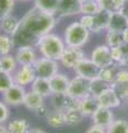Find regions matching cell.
<instances>
[{
	"label": "cell",
	"instance_id": "cell-1",
	"mask_svg": "<svg viewBox=\"0 0 128 133\" xmlns=\"http://www.w3.org/2000/svg\"><path fill=\"white\" fill-rule=\"evenodd\" d=\"M55 24V16L35 6L20 19L19 28L12 39L18 45H36L41 37L50 33Z\"/></svg>",
	"mask_w": 128,
	"mask_h": 133
},
{
	"label": "cell",
	"instance_id": "cell-2",
	"mask_svg": "<svg viewBox=\"0 0 128 133\" xmlns=\"http://www.w3.org/2000/svg\"><path fill=\"white\" fill-rule=\"evenodd\" d=\"M36 47L38 48L41 57L59 61L65 51L66 43L60 37L53 33H47L38 40Z\"/></svg>",
	"mask_w": 128,
	"mask_h": 133
},
{
	"label": "cell",
	"instance_id": "cell-3",
	"mask_svg": "<svg viewBox=\"0 0 128 133\" xmlns=\"http://www.w3.org/2000/svg\"><path fill=\"white\" fill-rule=\"evenodd\" d=\"M90 30L84 27L80 22H72L66 28L64 41L68 47L81 48L89 40Z\"/></svg>",
	"mask_w": 128,
	"mask_h": 133
},
{
	"label": "cell",
	"instance_id": "cell-4",
	"mask_svg": "<svg viewBox=\"0 0 128 133\" xmlns=\"http://www.w3.org/2000/svg\"><path fill=\"white\" fill-rule=\"evenodd\" d=\"M34 69L37 77L50 79L56 73H58V63H57L56 60L41 57L38 58V60L35 62Z\"/></svg>",
	"mask_w": 128,
	"mask_h": 133
},
{
	"label": "cell",
	"instance_id": "cell-5",
	"mask_svg": "<svg viewBox=\"0 0 128 133\" xmlns=\"http://www.w3.org/2000/svg\"><path fill=\"white\" fill-rule=\"evenodd\" d=\"M99 70H100V68L92 59H88V58L85 57L84 59L78 62V64L75 66L74 71H75L76 76H79L86 79V80L92 81L94 79L98 78Z\"/></svg>",
	"mask_w": 128,
	"mask_h": 133
},
{
	"label": "cell",
	"instance_id": "cell-6",
	"mask_svg": "<svg viewBox=\"0 0 128 133\" xmlns=\"http://www.w3.org/2000/svg\"><path fill=\"white\" fill-rule=\"evenodd\" d=\"M89 82L88 80L81 78L79 76H76L69 81V85L67 89V93L70 97L75 98L77 100H81L85 97L90 94L89 90Z\"/></svg>",
	"mask_w": 128,
	"mask_h": 133
},
{
	"label": "cell",
	"instance_id": "cell-7",
	"mask_svg": "<svg viewBox=\"0 0 128 133\" xmlns=\"http://www.w3.org/2000/svg\"><path fill=\"white\" fill-rule=\"evenodd\" d=\"M85 58V53L81 48L76 47H68L66 45L65 51L60 58V62L66 69H75L78 62Z\"/></svg>",
	"mask_w": 128,
	"mask_h": 133
},
{
	"label": "cell",
	"instance_id": "cell-8",
	"mask_svg": "<svg viewBox=\"0 0 128 133\" xmlns=\"http://www.w3.org/2000/svg\"><path fill=\"white\" fill-rule=\"evenodd\" d=\"M26 89L19 84H15L10 87L7 91L2 93V100L7 105L17 107L20 104H23V99L26 95Z\"/></svg>",
	"mask_w": 128,
	"mask_h": 133
},
{
	"label": "cell",
	"instance_id": "cell-9",
	"mask_svg": "<svg viewBox=\"0 0 128 133\" xmlns=\"http://www.w3.org/2000/svg\"><path fill=\"white\" fill-rule=\"evenodd\" d=\"M14 81L16 84H19L26 88L27 85H31V83L37 78L34 65H20L12 73Z\"/></svg>",
	"mask_w": 128,
	"mask_h": 133
},
{
	"label": "cell",
	"instance_id": "cell-10",
	"mask_svg": "<svg viewBox=\"0 0 128 133\" xmlns=\"http://www.w3.org/2000/svg\"><path fill=\"white\" fill-rule=\"evenodd\" d=\"M90 59L100 69L114 64V61L111 59L110 48L107 44H101V45H98V47L95 48L93 50L92 55H90Z\"/></svg>",
	"mask_w": 128,
	"mask_h": 133
},
{
	"label": "cell",
	"instance_id": "cell-11",
	"mask_svg": "<svg viewBox=\"0 0 128 133\" xmlns=\"http://www.w3.org/2000/svg\"><path fill=\"white\" fill-rule=\"evenodd\" d=\"M52 105L53 109L66 112L70 109H75V108L79 107V100L70 97V95L66 93H56L52 94Z\"/></svg>",
	"mask_w": 128,
	"mask_h": 133
},
{
	"label": "cell",
	"instance_id": "cell-12",
	"mask_svg": "<svg viewBox=\"0 0 128 133\" xmlns=\"http://www.w3.org/2000/svg\"><path fill=\"white\" fill-rule=\"evenodd\" d=\"M81 0H58L56 15L59 17H70L81 14Z\"/></svg>",
	"mask_w": 128,
	"mask_h": 133
},
{
	"label": "cell",
	"instance_id": "cell-13",
	"mask_svg": "<svg viewBox=\"0 0 128 133\" xmlns=\"http://www.w3.org/2000/svg\"><path fill=\"white\" fill-rule=\"evenodd\" d=\"M15 58L19 65H34L39 57L34 45H19Z\"/></svg>",
	"mask_w": 128,
	"mask_h": 133
},
{
	"label": "cell",
	"instance_id": "cell-14",
	"mask_svg": "<svg viewBox=\"0 0 128 133\" xmlns=\"http://www.w3.org/2000/svg\"><path fill=\"white\" fill-rule=\"evenodd\" d=\"M99 105L102 108H107V109H115L118 108L121 103V99L119 98L118 93L116 92L113 87L106 89L105 91H102L97 97Z\"/></svg>",
	"mask_w": 128,
	"mask_h": 133
},
{
	"label": "cell",
	"instance_id": "cell-15",
	"mask_svg": "<svg viewBox=\"0 0 128 133\" xmlns=\"http://www.w3.org/2000/svg\"><path fill=\"white\" fill-rule=\"evenodd\" d=\"M92 120L94 124L107 129L114 121V114L111 109L99 107L98 110L92 115Z\"/></svg>",
	"mask_w": 128,
	"mask_h": 133
},
{
	"label": "cell",
	"instance_id": "cell-16",
	"mask_svg": "<svg viewBox=\"0 0 128 133\" xmlns=\"http://www.w3.org/2000/svg\"><path fill=\"white\" fill-rule=\"evenodd\" d=\"M111 12L113 11H108V10H104V9L99 10L97 14L94 16V21H93L92 29H90V32L98 33L102 30H107Z\"/></svg>",
	"mask_w": 128,
	"mask_h": 133
},
{
	"label": "cell",
	"instance_id": "cell-17",
	"mask_svg": "<svg viewBox=\"0 0 128 133\" xmlns=\"http://www.w3.org/2000/svg\"><path fill=\"white\" fill-rule=\"evenodd\" d=\"M128 28V18L123 15L120 11H113L109 19V24L107 30L108 31H116L123 33L124 30Z\"/></svg>",
	"mask_w": 128,
	"mask_h": 133
},
{
	"label": "cell",
	"instance_id": "cell-18",
	"mask_svg": "<svg viewBox=\"0 0 128 133\" xmlns=\"http://www.w3.org/2000/svg\"><path fill=\"white\" fill-rule=\"evenodd\" d=\"M69 79L64 73H56L53 77L49 79V83H50V88L52 94L56 93H66L69 85Z\"/></svg>",
	"mask_w": 128,
	"mask_h": 133
},
{
	"label": "cell",
	"instance_id": "cell-19",
	"mask_svg": "<svg viewBox=\"0 0 128 133\" xmlns=\"http://www.w3.org/2000/svg\"><path fill=\"white\" fill-rule=\"evenodd\" d=\"M100 107L98 102L97 97L89 94L87 97H85L84 99L79 100V110L81 111V113L84 114V116H92L95 112L98 110V108Z\"/></svg>",
	"mask_w": 128,
	"mask_h": 133
},
{
	"label": "cell",
	"instance_id": "cell-20",
	"mask_svg": "<svg viewBox=\"0 0 128 133\" xmlns=\"http://www.w3.org/2000/svg\"><path fill=\"white\" fill-rule=\"evenodd\" d=\"M44 101H45V98L42 95H40L37 92H35V91L30 90L28 92H26V95H25V99H23V105L28 110L36 112L39 108L45 105Z\"/></svg>",
	"mask_w": 128,
	"mask_h": 133
},
{
	"label": "cell",
	"instance_id": "cell-21",
	"mask_svg": "<svg viewBox=\"0 0 128 133\" xmlns=\"http://www.w3.org/2000/svg\"><path fill=\"white\" fill-rule=\"evenodd\" d=\"M31 90L35 91V92H37L40 95H42L44 98H47V97H49V95H52L50 83H49V79L37 77L34 80V82L31 83Z\"/></svg>",
	"mask_w": 128,
	"mask_h": 133
},
{
	"label": "cell",
	"instance_id": "cell-22",
	"mask_svg": "<svg viewBox=\"0 0 128 133\" xmlns=\"http://www.w3.org/2000/svg\"><path fill=\"white\" fill-rule=\"evenodd\" d=\"M19 24H20V20H18L16 17L11 15L5 17L2 20H0V28L2 29L6 35L11 37L17 32Z\"/></svg>",
	"mask_w": 128,
	"mask_h": 133
},
{
	"label": "cell",
	"instance_id": "cell-23",
	"mask_svg": "<svg viewBox=\"0 0 128 133\" xmlns=\"http://www.w3.org/2000/svg\"><path fill=\"white\" fill-rule=\"evenodd\" d=\"M47 123L51 128H61L66 124V118H65V112L53 109V111H50L46 116Z\"/></svg>",
	"mask_w": 128,
	"mask_h": 133
},
{
	"label": "cell",
	"instance_id": "cell-24",
	"mask_svg": "<svg viewBox=\"0 0 128 133\" xmlns=\"http://www.w3.org/2000/svg\"><path fill=\"white\" fill-rule=\"evenodd\" d=\"M121 66L117 64V63H114L109 66H106V68H101L99 70V78L105 80L107 82H109L110 84H113V82L115 81L116 79V76H117V72L119 71Z\"/></svg>",
	"mask_w": 128,
	"mask_h": 133
},
{
	"label": "cell",
	"instance_id": "cell-25",
	"mask_svg": "<svg viewBox=\"0 0 128 133\" xmlns=\"http://www.w3.org/2000/svg\"><path fill=\"white\" fill-rule=\"evenodd\" d=\"M18 62L16 60V58L11 55H5V56H0V70L5 72L14 73L17 69Z\"/></svg>",
	"mask_w": 128,
	"mask_h": 133
},
{
	"label": "cell",
	"instance_id": "cell-26",
	"mask_svg": "<svg viewBox=\"0 0 128 133\" xmlns=\"http://www.w3.org/2000/svg\"><path fill=\"white\" fill-rule=\"evenodd\" d=\"M111 84L109 82H107L105 80H102L100 78H96L89 82V90H90V94L94 97H98L102 91H105L106 89L110 88Z\"/></svg>",
	"mask_w": 128,
	"mask_h": 133
},
{
	"label": "cell",
	"instance_id": "cell-27",
	"mask_svg": "<svg viewBox=\"0 0 128 133\" xmlns=\"http://www.w3.org/2000/svg\"><path fill=\"white\" fill-rule=\"evenodd\" d=\"M10 133H27L29 131V123L25 119H16L8 124Z\"/></svg>",
	"mask_w": 128,
	"mask_h": 133
},
{
	"label": "cell",
	"instance_id": "cell-28",
	"mask_svg": "<svg viewBox=\"0 0 128 133\" xmlns=\"http://www.w3.org/2000/svg\"><path fill=\"white\" fill-rule=\"evenodd\" d=\"M65 118H66V124L68 125H76L79 124L82 119H84V114L81 113L79 108H75V109H70L65 112Z\"/></svg>",
	"mask_w": 128,
	"mask_h": 133
},
{
	"label": "cell",
	"instance_id": "cell-29",
	"mask_svg": "<svg viewBox=\"0 0 128 133\" xmlns=\"http://www.w3.org/2000/svg\"><path fill=\"white\" fill-rule=\"evenodd\" d=\"M35 5L40 10L55 16L57 6H58V0H35Z\"/></svg>",
	"mask_w": 128,
	"mask_h": 133
},
{
	"label": "cell",
	"instance_id": "cell-30",
	"mask_svg": "<svg viewBox=\"0 0 128 133\" xmlns=\"http://www.w3.org/2000/svg\"><path fill=\"white\" fill-rule=\"evenodd\" d=\"M123 43H124L123 33L116 32V31H108V30H107V35H106V44L108 45L109 48L120 47Z\"/></svg>",
	"mask_w": 128,
	"mask_h": 133
},
{
	"label": "cell",
	"instance_id": "cell-31",
	"mask_svg": "<svg viewBox=\"0 0 128 133\" xmlns=\"http://www.w3.org/2000/svg\"><path fill=\"white\" fill-rule=\"evenodd\" d=\"M15 41L11 36L8 35H0V56H5L10 53L15 45Z\"/></svg>",
	"mask_w": 128,
	"mask_h": 133
},
{
	"label": "cell",
	"instance_id": "cell-32",
	"mask_svg": "<svg viewBox=\"0 0 128 133\" xmlns=\"http://www.w3.org/2000/svg\"><path fill=\"white\" fill-rule=\"evenodd\" d=\"M107 133H128V121L114 120L113 123L106 129Z\"/></svg>",
	"mask_w": 128,
	"mask_h": 133
},
{
	"label": "cell",
	"instance_id": "cell-33",
	"mask_svg": "<svg viewBox=\"0 0 128 133\" xmlns=\"http://www.w3.org/2000/svg\"><path fill=\"white\" fill-rule=\"evenodd\" d=\"M14 84H15V81H14L12 73L0 71V93H3Z\"/></svg>",
	"mask_w": 128,
	"mask_h": 133
},
{
	"label": "cell",
	"instance_id": "cell-34",
	"mask_svg": "<svg viewBox=\"0 0 128 133\" xmlns=\"http://www.w3.org/2000/svg\"><path fill=\"white\" fill-rule=\"evenodd\" d=\"M99 10H100V7H99L98 2L96 1V0L82 2V7H81V14L82 15L95 16Z\"/></svg>",
	"mask_w": 128,
	"mask_h": 133
},
{
	"label": "cell",
	"instance_id": "cell-35",
	"mask_svg": "<svg viewBox=\"0 0 128 133\" xmlns=\"http://www.w3.org/2000/svg\"><path fill=\"white\" fill-rule=\"evenodd\" d=\"M15 7L14 0H0V20L5 17L11 15V11Z\"/></svg>",
	"mask_w": 128,
	"mask_h": 133
},
{
	"label": "cell",
	"instance_id": "cell-36",
	"mask_svg": "<svg viewBox=\"0 0 128 133\" xmlns=\"http://www.w3.org/2000/svg\"><path fill=\"white\" fill-rule=\"evenodd\" d=\"M111 87L116 90V92L118 93L119 98L121 100L128 99V82H126V83H113Z\"/></svg>",
	"mask_w": 128,
	"mask_h": 133
},
{
	"label": "cell",
	"instance_id": "cell-37",
	"mask_svg": "<svg viewBox=\"0 0 128 133\" xmlns=\"http://www.w3.org/2000/svg\"><path fill=\"white\" fill-rule=\"evenodd\" d=\"M110 53H111V59H113L114 63L120 64V62L124 59V52L120 47L116 48H110Z\"/></svg>",
	"mask_w": 128,
	"mask_h": 133
},
{
	"label": "cell",
	"instance_id": "cell-38",
	"mask_svg": "<svg viewBox=\"0 0 128 133\" xmlns=\"http://www.w3.org/2000/svg\"><path fill=\"white\" fill-rule=\"evenodd\" d=\"M9 118V108L5 102L0 101V124L5 123Z\"/></svg>",
	"mask_w": 128,
	"mask_h": 133
},
{
	"label": "cell",
	"instance_id": "cell-39",
	"mask_svg": "<svg viewBox=\"0 0 128 133\" xmlns=\"http://www.w3.org/2000/svg\"><path fill=\"white\" fill-rule=\"evenodd\" d=\"M98 2L100 9L104 10H108V11H115V7H114V1L113 0H96Z\"/></svg>",
	"mask_w": 128,
	"mask_h": 133
},
{
	"label": "cell",
	"instance_id": "cell-40",
	"mask_svg": "<svg viewBox=\"0 0 128 133\" xmlns=\"http://www.w3.org/2000/svg\"><path fill=\"white\" fill-rule=\"evenodd\" d=\"M93 21H94V16H90V15H82L80 20H79V22L82 24V26L89 29V30L92 29Z\"/></svg>",
	"mask_w": 128,
	"mask_h": 133
},
{
	"label": "cell",
	"instance_id": "cell-41",
	"mask_svg": "<svg viewBox=\"0 0 128 133\" xmlns=\"http://www.w3.org/2000/svg\"><path fill=\"white\" fill-rule=\"evenodd\" d=\"M86 133H107V132H106L105 128H101L99 125H96V124H93V125L86 131Z\"/></svg>",
	"mask_w": 128,
	"mask_h": 133
},
{
	"label": "cell",
	"instance_id": "cell-42",
	"mask_svg": "<svg viewBox=\"0 0 128 133\" xmlns=\"http://www.w3.org/2000/svg\"><path fill=\"white\" fill-rule=\"evenodd\" d=\"M35 113L38 115V116H47V114L49 113V111H48V109L46 108V105H42L41 108H39V109L37 110Z\"/></svg>",
	"mask_w": 128,
	"mask_h": 133
},
{
	"label": "cell",
	"instance_id": "cell-43",
	"mask_svg": "<svg viewBox=\"0 0 128 133\" xmlns=\"http://www.w3.org/2000/svg\"><path fill=\"white\" fill-rule=\"evenodd\" d=\"M114 1V7H115V11H118L120 10L123 6L125 5V2L127 1V0H113Z\"/></svg>",
	"mask_w": 128,
	"mask_h": 133
},
{
	"label": "cell",
	"instance_id": "cell-44",
	"mask_svg": "<svg viewBox=\"0 0 128 133\" xmlns=\"http://www.w3.org/2000/svg\"><path fill=\"white\" fill-rule=\"evenodd\" d=\"M119 65H120L121 68L128 70V53L125 57H124V59H123V61L120 62V64H119Z\"/></svg>",
	"mask_w": 128,
	"mask_h": 133
},
{
	"label": "cell",
	"instance_id": "cell-45",
	"mask_svg": "<svg viewBox=\"0 0 128 133\" xmlns=\"http://www.w3.org/2000/svg\"><path fill=\"white\" fill-rule=\"evenodd\" d=\"M118 11H120L123 15H125V16L127 17V18H128V0L125 2V5L123 6L121 9H120V10H118Z\"/></svg>",
	"mask_w": 128,
	"mask_h": 133
},
{
	"label": "cell",
	"instance_id": "cell-46",
	"mask_svg": "<svg viewBox=\"0 0 128 133\" xmlns=\"http://www.w3.org/2000/svg\"><path fill=\"white\" fill-rule=\"evenodd\" d=\"M123 39H124V42L128 44V28L123 31Z\"/></svg>",
	"mask_w": 128,
	"mask_h": 133
},
{
	"label": "cell",
	"instance_id": "cell-47",
	"mask_svg": "<svg viewBox=\"0 0 128 133\" xmlns=\"http://www.w3.org/2000/svg\"><path fill=\"white\" fill-rule=\"evenodd\" d=\"M27 133H46V132L40 130V129H38V128H35V129H29V131H28Z\"/></svg>",
	"mask_w": 128,
	"mask_h": 133
},
{
	"label": "cell",
	"instance_id": "cell-48",
	"mask_svg": "<svg viewBox=\"0 0 128 133\" xmlns=\"http://www.w3.org/2000/svg\"><path fill=\"white\" fill-rule=\"evenodd\" d=\"M0 133H10L8 127H5L3 124H0Z\"/></svg>",
	"mask_w": 128,
	"mask_h": 133
},
{
	"label": "cell",
	"instance_id": "cell-49",
	"mask_svg": "<svg viewBox=\"0 0 128 133\" xmlns=\"http://www.w3.org/2000/svg\"><path fill=\"white\" fill-rule=\"evenodd\" d=\"M82 2H87V1H93V0H81Z\"/></svg>",
	"mask_w": 128,
	"mask_h": 133
},
{
	"label": "cell",
	"instance_id": "cell-50",
	"mask_svg": "<svg viewBox=\"0 0 128 133\" xmlns=\"http://www.w3.org/2000/svg\"><path fill=\"white\" fill-rule=\"evenodd\" d=\"M21 1H25V0H21Z\"/></svg>",
	"mask_w": 128,
	"mask_h": 133
},
{
	"label": "cell",
	"instance_id": "cell-51",
	"mask_svg": "<svg viewBox=\"0 0 128 133\" xmlns=\"http://www.w3.org/2000/svg\"><path fill=\"white\" fill-rule=\"evenodd\" d=\"M0 71H1V70H0Z\"/></svg>",
	"mask_w": 128,
	"mask_h": 133
}]
</instances>
